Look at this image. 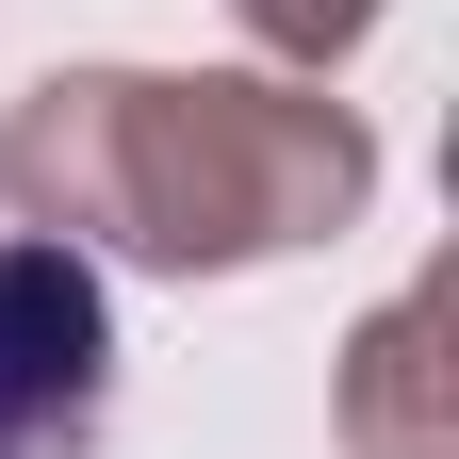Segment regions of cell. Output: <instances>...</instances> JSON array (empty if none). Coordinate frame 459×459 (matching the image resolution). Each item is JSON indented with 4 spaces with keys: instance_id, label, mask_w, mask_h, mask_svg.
Here are the masks:
<instances>
[{
    "instance_id": "4",
    "label": "cell",
    "mask_w": 459,
    "mask_h": 459,
    "mask_svg": "<svg viewBox=\"0 0 459 459\" xmlns=\"http://www.w3.org/2000/svg\"><path fill=\"white\" fill-rule=\"evenodd\" d=\"M377 17H394V0H230V33H247L263 66H296V82H328Z\"/></svg>"
},
{
    "instance_id": "1",
    "label": "cell",
    "mask_w": 459,
    "mask_h": 459,
    "mask_svg": "<svg viewBox=\"0 0 459 459\" xmlns=\"http://www.w3.org/2000/svg\"><path fill=\"white\" fill-rule=\"evenodd\" d=\"M0 197L17 230L148 279H247L361 230L377 132L296 66H49L0 115Z\"/></svg>"
},
{
    "instance_id": "2",
    "label": "cell",
    "mask_w": 459,
    "mask_h": 459,
    "mask_svg": "<svg viewBox=\"0 0 459 459\" xmlns=\"http://www.w3.org/2000/svg\"><path fill=\"white\" fill-rule=\"evenodd\" d=\"M115 411V296L82 247L0 230V459H82Z\"/></svg>"
},
{
    "instance_id": "3",
    "label": "cell",
    "mask_w": 459,
    "mask_h": 459,
    "mask_svg": "<svg viewBox=\"0 0 459 459\" xmlns=\"http://www.w3.org/2000/svg\"><path fill=\"white\" fill-rule=\"evenodd\" d=\"M344 459H459V361H443V279L377 296L361 344H344V394H328Z\"/></svg>"
}]
</instances>
